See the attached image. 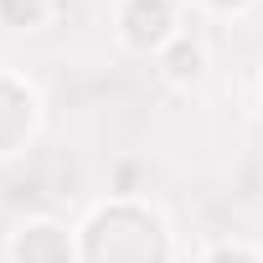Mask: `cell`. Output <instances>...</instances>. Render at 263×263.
I'll return each instance as SVG.
<instances>
[{"mask_svg": "<svg viewBox=\"0 0 263 263\" xmlns=\"http://www.w3.org/2000/svg\"><path fill=\"white\" fill-rule=\"evenodd\" d=\"M171 72H176V78H196V72H201V52H196V47H181V52L171 57Z\"/></svg>", "mask_w": 263, "mask_h": 263, "instance_id": "2", "label": "cell"}, {"mask_svg": "<svg viewBox=\"0 0 263 263\" xmlns=\"http://www.w3.org/2000/svg\"><path fill=\"white\" fill-rule=\"evenodd\" d=\"M217 6H237V0H217Z\"/></svg>", "mask_w": 263, "mask_h": 263, "instance_id": "3", "label": "cell"}, {"mask_svg": "<svg viewBox=\"0 0 263 263\" xmlns=\"http://www.w3.org/2000/svg\"><path fill=\"white\" fill-rule=\"evenodd\" d=\"M124 26H129V42L135 47H155L171 31V11H165V0H135L129 16H124Z\"/></svg>", "mask_w": 263, "mask_h": 263, "instance_id": "1", "label": "cell"}]
</instances>
